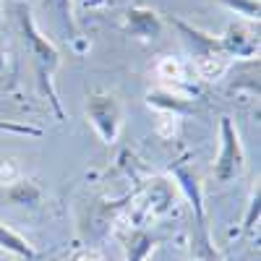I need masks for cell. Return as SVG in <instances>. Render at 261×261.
Wrapping results in <instances>:
<instances>
[{
	"mask_svg": "<svg viewBox=\"0 0 261 261\" xmlns=\"http://www.w3.org/2000/svg\"><path fill=\"white\" fill-rule=\"evenodd\" d=\"M0 130H13V134H21V136H42V130H39V128L18 125V123H6V120H0Z\"/></svg>",
	"mask_w": 261,
	"mask_h": 261,
	"instance_id": "obj_14",
	"label": "cell"
},
{
	"mask_svg": "<svg viewBox=\"0 0 261 261\" xmlns=\"http://www.w3.org/2000/svg\"><path fill=\"white\" fill-rule=\"evenodd\" d=\"M220 47L227 58L230 55H238V58L258 55V34L246 24H230L225 37L220 39Z\"/></svg>",
	"mask_w": 261,
	"mask_h": 261,
	"instance_id": "obj_5",
	"label": "cell"
},
{
	"mask_svg": "<svg viewBox=\"0 0 261 261\" xmlns=\"http://www.w3.org/2000/svg\"><path fill=\"white\" fill-rule=\"evenodd\" d=\"M0 71H3V53H0Z\"/></svg>",
	"mask_w": 261,
	"mask_h": 261,
	"instance_id": "obj_15",
	"label": "cell"
},
{
	"mask_svg": "<svg viewBox=\"0 0 261 261\" xmlns=\"http://www.w3.org/2000/svg\"><path fill=\"white\" fill-rule=\"evenodd\" d=\"M125 29L139 39H157L162 34V18L149 8H130L125 13Z\"/></svg>",
	"mask_w": 261,
	"mask_h": 261,
	"instance_id": "obj_6",
	"label": "cell"
},
{
	"mask_svg": "<svg viewBox=\"0 0 261 261\" xmlns=\"http://www.w3.org/2000/svg\"><path fill=\"white\" fill-rule=\"evenodd\" d=\"M21 29H24V39L34 55V63H37V73H39V81H42V89H45L47 99L53 102L58 118H63V110H60V102H58V94L53 89V73L60 63V55L55 50L53 42H47V37H42V32L37 29V24L32 21L29 13H21Z\"/></svg>",
	"mask_w": 261,
	"mask_h": 261,
	"instance_id": "obj_1",
	"label": "cell"
},
{
	"mask_svg": "<svg viewBox=\"0 0 261 261\" xmlns=\"http://www.w3.org/2000/svg\"><path fill=\"white\" fill-rule=\"evenodd\" d=\"M16 3H27V0H16Z\"/></svg>",
	"mask_w": 261,
	"mask_h": 261,
	"instance_id": "obj_16",
	"label": "cell"
},
{
	"mask_svg": "<svg viewBox=\"0 0 261 261\" xmlns=\"http://www.w3.org/2000/svg\"><path fill=\"white\" fill-rule=\"evenodd\" d=\"M18 178H21V165L13 157L0 160V183H3V186H13V183H18Z\"/></svg>",
	"mask_w": 261,
	"mask_h": 261,
	"instance_id": "obj_12",
	"label": "cell"
},
{
	"mask_svg": "<svg viewBox=\"0 0 261 261\" xmlns=\"http://www.w3.org/2000/svg\"><path fill=\"white\" fill-rule=\"evenodd\" d=\"M157 76L167 84H180L186 81V65L178 60V58H172V55H165L160 63H157Z\"/></svg>",
	"mask_w": 261,
	"mask_h": 261,
	"instance_id": "obj_9",
	"label": "cell"
},
{
	"mask_svg": "<svg viewBox=\"0 0 261 261\" xmlns=\"http://www.w3.org/2000/svg\"><path fill=\"white\" fill-rule=\"evenodd\" d=\"M222 3L227 6V8H232V11H238L241 16H246V18H256L258 21V0H222Z\"/></svg>",
	"mask_w": 261,
	"mask_h": 261,
	"instance_id": "obj_13",
	"label": "cell"
},
{
	"mask_svg": "<svg viewBox=\"0 0 261 261\" xmlns=\"http://www.w3.org/2000/svg\"><path fill=\"white\" fill-rule=\"evenodd\" d=\"M0 248H6V251H11L16 256H24V258H34V248L21 235L8 230L6 225H0Z\"/></svg>",
	"mask_w": 261,
	"mask_h": 261,
	"instance_id": "obj_8",
	"label": "cell"
},
{
	"mask_svg": "<svg viewBox=\"0 0 261 261\" xmlns=\"http://www.w3.org/2000/svg\"><path fill=\"white\" fill-rule=\"evenodd\" d=\"M172 204V191L165 180H154L146 193L141 196V201L136 206V222H149V220H157L162 217Z\"/></svg>",
	"mask_w": 261,
	"mask_h": 261,
	"instance_id": "obj_4",
	"label": "cell"
},
{
	"mask_svg": "<svg viewBox=\"0 0 261 261\" xmlns=\"http://www.w3.org/2000/svg\"><path fill=\"white\" fill-rule=\"evenodd\" d=\"M220 139L222 141H220V157L214 162V178L220 183H230L246 167L243 144H241V136H238L230 118H222V123H220Z\"/></svg>",
	"mask_w": 261,
	"mask_h": 261,
	"instance_id": "obj_3",
	"label": "cell"
},
{
	"mask_svg": "<svg viewBox=\"0 0 261 261\" xmlns=\"http://www.w3.org/2000/svg\"><path fill=\"white\" fill-rule=\"evenodd\" d=\"M157 241L151 235L146 232H136L134 238H130V243H128V261H144L151 251H154Z\"/></svg>",
	"mask_w": 261,
	"mask_h": 261,
	"instance_id": "obj_10",
	"label": "cell"
},
{
	"mask_svg": "<svg viewBox=\"0 0 261 261\" xmlns=\"http://www.w3.org/2000/svg\"><path fill=\"white\" fill-rule=\"evenodd\" d=\"M230 68V58L225 53H201L196 58V73L204 81H217L222 79Z\"/></svg>",
	"mask_w": 261,
	"mask_h": 261,
	"instance_id": "obj_7",
	"label": "cell"
},
{
	"mask_svg": "<svg viewBox=\"0 0 261 261\" xmlns=\"http://www.w3.org/2000/svg\"><path fill=\"white\" fill-rule=\"evenodd\" d=\"M86 118H89V123L94 125V130L105 144H113L118 139L120 125H123V110L113 94L92 92L86 97Z\"/></svg>",
	"mask_w": 261,
	"mask_h": 261,
	"instance_id": "obj_2",
	"label": "cell"
},
{
	"mask_svg": "<svg viewBox=\"0 0 261 261\" xmlns=\"http://www.w3.org/2000/svg\"><path fill=\"white\" fill-rule=\"evenodd\" d=\"M11 199L16 201V204H37L39 201V191L32 186V183H27V180H18V183H13L11 186Z\"/></svg>",
	"mask_w": 261,
	"mask_h": 261,
	"instance_id": "obj_11",
	"label": "cell"
}]
</instances>
